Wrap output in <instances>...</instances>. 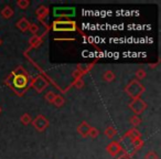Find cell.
Masks as SVG:
<instances>
[{"mask_svg":"<svg viewBox=\"0 0 161 159\" xmlns=\"http://www.w3.org/2000/svg\"><path fill=\"white\" fill-rule=\"evenodd\" d=\"M74 23L72 22H56L54 23V30H74Z\"/></svg>","mask_w":161,"mask_h":159,"instance_id":"6da1fadb","label":"cell"},{"mask_svg":"<svg viewBox=\"0 0 161 159\" xmlns=\"http://www.w3.org/2000/svg\"><path fill=\"white\" fill-rule=\"evenodd\" d=\"M56 11H61V14H58L56 16L58 17H67V16H73L74 12H75V10H74V8H56ZM55 16V14H54Z\"/></svg>","mask_w":161,"mask_h":159,"instance_id":"7a4b0ae2","label":"cell"},{"mask_svg":"<svg viewBox=\"0 0 161 159\" xmlns=\"http://www.w3.org/2000/svg\"><path fill=\"white\" fill-rule=\"evenodd\" d=\"M14 85H16L17 88H23V86L27 84V80H25V77L22 75L16 76L14 80Z\"/></svg>","mask_w":161,"mask_h":159,"instance_id":"3957f363","label":"cell"},{"mask_svg":"<svg viewBox=\"0 0 161 159\" xmlns=\"http://www.w3.org/2000/svg\"><path fill=\"white\" fill-rule=\"evenodd\" d=\"M34 126H36L39 130H43L47 126V121L42 118V122H40V117H38V118L34 121Z\"/></svg>","mask_w":161,"mask_h":159,"instance_id":"277c9868","label":"cell"},{"mask_svg":"<svg viewBox=\"0 0 161 159\" xmlns=\"http://www.w3.org/2000/svg\"><path fill=\"white\" fill-rule=\"evenodd\" d=\"M78 132H80V135H83V136H86L90 132V126L87 125L86 123H83L82 125L78 127Z\"/></svg>","mask_w":161,"mask_h":159,"instance_id":"5b68a950","label":"cell"},{"mask_svg":"<svg viewBox=\"0 0 161 159\" xmlns=\"http://www.w3.org/2000/svg\"><path fill=\"white\" fill-rule=\"evenodd\" d=\"M18 27H19V29H21L22 31H25V30H27L28 28H30V25L25 19H22V20H20L18 22Z\"/></svg>","mask_w":161,"mask_h":159,"instance_id":"8992f818","label":"cell"},{"mask_svg":"<svg viewBox=\"0 0 161 159\" xmlns=\"http://www.w3.org/2000/svg\"><path fill=\"white\" fill-rule=\"evenodd\" d=\"M1 14H3L6 19H8V18H10V16H12V14H14V11H12V10H10V8L7 7L3 12H1Z\"/></svg>","mask_w":161,"mask_h":159,"instance_id":"52a82bcc","label":"cell"},{"mask_svg":"<svg viewBox=\"0 0 161 159\" xmlns=\"http://www.w3.org/2000/svg\"><path fill=\"white\" fill-rule=\"evenodd\" d=\"M53 102H54V104H55L56 106H58V107H60V106L64 103V99H63L62 96H55V99H54Z\"/></svg>","mask_w":161,"mask_h":159,"instance_id":"ba28073f","label":"cell"},{"mask_svg":"<svg viewBox=\"0 0 161 159\" xmlns=\"http://www.w3.org/2000/svg\"><path fill=\"white\" fill-rule=\"evenodd\" d=\"M104 78H105L106 81H113L114 80V74L110 71H107L105 73V75H104Z\"/></svg>","mask_w":161,"mask_h":159,"instance_id":"9c48e42d","label":"cell"},{"mask_svg":"<svg viewBox=\"0 0 161 159\" xmlns=\"http://www.w3.org/2000/svg\"><path fill=\"white\" fill-rule=\"evenodd\" d=\"M45 99H47L49 102H53L54 99H55V95H54L53 92H49V93H47V96H45Z\"/></svg>","mask_w":161,"mask_h":159,"instance_id":"30bf717a","label":"cell"},{"mask_svg":"<svg viewBox=\"0 0 161 159\" xmlns=\"http://www.w3.org/2000/svg\"><path fill=\"white\" fill-rule=\"evenodd\" d=\"M146 159H158V157H157V155L154 154V152L150 151L149 154H147V156H146Z\"/></svg>","mask_w":161,"mask_h":159,"instance_id":"8fae6325","label":"cell"},{"mask_svg":"<svg viewBox=\"0 0 161 159\" xmlns=\"http://www.w3.org/2000/svg\"><path fill=\"white\" fill-rule=\"evenodd\" d=\"M21 121H22V123L25 124V125H27V124L30 122V117H29V115H28V114H25V116L22 117V119H21Z\"/></svg>","mask_w":161,"mask_h":159,"instance_id":"7c38bea8","label":"cell"},{"mask_svg":"<svg viewBox=\"0 0 161 159\" xmlns=\"http://www.w3.org/2000/svg\"><path fill=\"white\" fill-rule=\"evenodd\" d=\"M88 134H90L92 137H96L97 136V130L95 129V128H90V132H88Z\"/></svg>","mask_w":161,"mask_h":159,"instance_id":"4fadbf2b","label":"cell"},{"mask_svg":"<svg viewBox=\"0 0 161 159\" xmlns=\"http://www.w3.org/2000/svg\"><path fill=\"white\" fill-rule=\"evenodd\" d=\"M113 146H118V145H116V144H112V145L109 146V148H112ZM119 151V147H117V148H114L113 150H110V152H112L113 155H115L116 152H118Z\"/></svg>","mask_w":161,"mask_h":159,"instance_id":"5bb4252c","label":"cell"},{"mask_svg":"<svg viewBox=\"0 0 161 159\" xmlns=\"http://www.w3.org/2000/svg\"><path fill=\"white\" fill-rule=\"evenodd\" d=\"M18 6H19V7H22L23 9H25L27 6H29V3H28V1H19Z\"/></svg>","mask_w":161,"mask_h":159,"instance_id":"9a60e30c","label":"cell"},{"mask_svg":"<svg viewBox=\"0 0 161 159\" xmlns=\"http://www.w3.org/2000/svg\"><path fill=\"white\" fill-rule=\"evenodd\" d=\"M131 122L134 123V125H138V124L140 123V119H139L138 117L135 116V117H132V118H131Z\"/></svg>","mask_w":161,"mask_h":159,"instance_id":"2e32d148","label":"cell"},{"mask_svg":"<svg viewBox=\"0 0 161 159\" xmlns=\"http://www.w3.org/2000/svg\"><path fill=\"white\" fill-rule=\"evenodd\" d=\"M114 134H115V133H114V130H113L112 128H108V129H106V135H107V136L112 137Z\"/></svg>","mask_w":161,"mask_h":159,"instance_id":"e0dca14e","label":"cell"}]
</instances>
